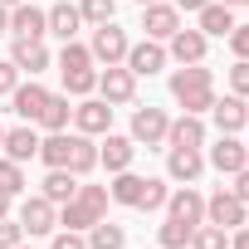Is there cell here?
<instances>
[{
  "label": "cell",
  "mask_w": 249,
  "mask_h": 249,
  "mask_svg": "<svg viewBox=\"0 0 249 249\" xmlns=\"http://www.w3.org/2000/svg\"><path fill=\"white\" fill-rule=\"evenodd\" d=\"M171 98H176L186 112L205 117L210 103H215V73H210L205 64H181V69L171 73Z\"/></svg>",
  "instance_id": "1"
},
{
  "label": "cell",
  "mask_w": 249,
  "mask_h": 249,
  "mask_svg": "<svg viewBox=\"0 0 249 249\" xmlns=\"http://www.w3.org/2000/svg\"><path fill=\"white\" fill-rule=\"evenodd\" d=\"M98 220H107V186H83V181H78L73 200L59 205V225L83 234V230H93Z\"/></svg>",
  "instance_id": "2"
},
{
  "label": "cell",
  "mask_w": 249,
  "mask_h": 249,
  "mask_svg": "<svg viewBox=\"0 0 249 249\" xmlns=\"http://www.w3.org/2000/svg\"><path fill=\"white\" fill-rule=\"evenodd\" d=\"M127 49H132V39H127V30H122V25H93V44H88V54H93V64H122V59H127Z\"/></svg>",
  "instance_id": "3"
},
{
  "label": "cell",
  "mask_w": 249,
  "mask_h": 249,
  "mask_svg": "<svg viewBox=\"0 0 249 249\" xmlns=\"http://www.w3.org/2000/svg\"><path fill=\"white\" fill-rule=\"evenodd\" d=\"M244 215H249V205H244L230 186H220V191L205 200V220H210V225H220V230H239V225H244Z\"/></svg>",
  "instance_id": "4"
},
{
  "label": "cell",
  "mask_w": 249,
  "mask_h": 249,
  "mask_svg": "<svg viewBox=\"0 0 249 249\" xmlns=\"http://www.w3.org/2000/svg\"><path fill=\"white\" fill-rule=\"evenodd\" d=\"M15 220H20V230H25V234H54V225H59V205H54V200H44V196H25Z\"/></svg>",
  "instance_id": "5"
},
{
  "label": "cell",
  "mask_w": 249,
  "mask_h": 249,
  "mask_svg": "<svg viewBox=\"0 0 249 249\" xmlns=\"http://www.w3.org/2000/svg\"><path fill=\"white\" fill-rule=\"evenodd\" d=\"M98 98H103V103H132V98H137V73H132L127 64H107V69L98 73Z\"/></svg>",
  "instance_id": "6"
},
{
  "label": "cell",
  "mask_w": 249,
  "mask_h": 249,
  "mask_svg": "<svg viewBox=\"0 0 249 249\" xmlns=\"http://www.w3.org/2000/svg\"><path fill=\"white\" fill-rule=\"evenodd\" d=\"M205 161H210L220 176H234V171H244V166H249V147H244L234 132H220V142L210 147V157H205Z\"/></svg>",
  "instance_id": "7"
},
{
  "label": "cell",
  "mask_w": 249,
  "mask_h": 249,
  "mask_svg": "<svg viewBox=\"0 0 249 249\" xmlns=\"http://www.w3.org/2000/svg\"><path fill=\"white\" fill-rule=\"evenodd\" d=\"M73 127H78L83 137L112 132V103H103V98H83V103H73Z\"/></svg>",
  "instance_id": "8"
},
{
  "label": "cell",
  "mask_w": 249,
  "mask_h": 249,
  "mask_svg": "<svg viewBox=\"0 0 249 249\" xmlns=\"http://www.w3.org/2000/svg\"><path fill=\"white\" fill-rule=\"evenodd\" d=\"M166 127H171V117L161 107H137L132 112V142L137 147H161L166 142Z\"/></svg>",
  "instance_id": "9"
},
{
  "label": "cell",
  "mask_w": 249,
  "mask_h": 249,
  "mask_svg": "<svg viewBox=\"0 0 249 249\" xmlns=\"http://www.w3.org/2000/svg\"><path fill=\"white\" fill-rule=\"evenodd\" d=\"M142 30H147V39L166 44V39L181 30V10L166 5V0H157V5H142Z\"/></svg>",
  "instance_id": "10"
},
{
  "label": "cell",
  "mask_w": 249,
  "mask_h": 249,
  "mask_svg": "<svg viewBox=\"0 0 249 249\" xmlns=\"http://www.w3.org/2000/svg\"><path fill=\"white\" fill-rule=\"evenodd\" d=\"M10 35L15 39H44L49 35V15L39 10V5H10Z\"/></svg>",
  "instance_id": "11"
},
{
  "label": "cell",
  "mask_w": 249,
  "mask_h": 249,
  "mask_svg": "<svg viewBox=\"0 0 249 249\" xmlns=\"http://www.w3.org/2000/svg\"><path fill=\"white\" fill-rule=\"evenodd\" d=\"M200 171H205V157H200V147H166V176H171V181L191 186Z\"/></svg>",
  "instance_id": "12"
},
{
  "label": "cell",
  "mask_w": 249,
  "mask_h": 249,
  "mask_svg": "<svg viewBox=\"0 0 249 249\" xmlns=\"http://www.w3.org/2000/svg\"><path fill=\"white\" fill-rule=\"evenodd\" d=\"M166 215L196 230V225L205 220V196H200V191H191V186H181V191H171V196H166Z\"/></svg>",
  "instance_id": "13"
},
{
  "label": "cell",
  "mask_w": 249,
  "mask_h": 249,
  "mask_svg": "<svg viewBox=\"0 0 249 249\" xmlns=\"http://www.w3.org/2000/svg\"><path fill=\"white\" fill-rule=\"evenodd\" d=\"M122 64H127L137 78H152V73H161V69H166V49H161L157 39H142V44H132V49H127V59H122Z\"/></svg>",
  "instance_id": "14"
},
{
  "label": "cell",
  "mask_w": 249,
  "mask_h": 249,
  "mask_svg": "<svg viewBox=\"0 0 249 249\" xmlns=\"http://www.w3.org/2000/svg\"><path fill=\"white\" fill-rule=\"evenodd\" d=\"M166 44H171L166 54H171L176 64H205V49H210V39H205L200 30H176Z\"/></svg>",
  "instance_id": "15"
},
{
  "label": "cell",
  "mask_w": 249,
  "mask_h": 249,
  "mask_svg": "<svg viewBox=\"0 0 249 249\" xmlns=\"http://www.w3.org/2000/svg\"><path fill=\"white\" fill-rule=\"evenodd\" d=\"M10 103H15V117H20V122H39V112H44V103H49V88H39L35 78H30V83H15Z\"/></svg>",
  "instance_id": "16"
},
{
  "label": "cell",
  "mask_w": 249,
  "mask_h": 249,
  "mask_svg": "<svg viewBox=\"0 0 249 249\" xmlns=\"http://www.w3.org/2000/svg\"><path fill=\"white\" fill-rule=\"evenodd\" d=\"M0 152H5L10 161H20V166H25L30 157H39V132L30 127V122H20V127H10V132H5V142H0Z\"/></svg>",
  "instance_id": "17"
},
{
  "label": "cell",
  "mask_w": 249,
  "mask_h": 249,
  "mask_svg": "<svg viewBox=\"0 0 249 249\" xmlns=\"http://www.w3.org/2000/svg\"><path fill=\"white\" fill-rule=\"evenodd\" d=\"M196 15H200V25H196V30H200L205 39H230V30H234V10H230V5L210 0V5H200Z\"/></svg>",
  "instance_id": "18"
},
{
  "label": "cell",
  "mask_w": 249,
  "mask_h": 249,
  "mask_svg": "<svg viewBox=\"0 0 249 249\" xmlns=\"http://www.w3.org/2000/svg\"><path fill=\"white\" fill-rule=\"evenodd\" d=\"M10 64L20 69V73H44L49 69V49H44V39H15V49H10Z\"/></svg>",
  "instance_id": "19"
},
{
  "label": "cell",
  "mask_w": 249,
  "mask_h": 249,
  "mask_svg": "<svg viewBox=\"0 0 249 249\" xmlns=\"http://www.w3.org/2000/svg\"><path fill=\"white\" fill-rule=\"evenodd\" d=\"M166 147H205V117L181 112L171 127H166Z\"/></svg>",
  "instance_id": "20"
},
{
  "label": "cell",
  "mask_w": 249,
  "mask_h": 249,
  "mask_svg": "<svg viewBox=\"0 0 249 249\" xmlns=\"http://www.w3.org/2000/svg\"><path fill=\"white\" fill-rule=\"evenodd\" d=\"M132 157H137V142L132 137H117V132H107V142L98 147V166H107V171H127Z\"/></svg>",
  "instance_id": "21"
},
{
  "label": "cell",
  "mask_w": 249,
  "mask_h": 249,
  "mask_svg": "<svg viewBox=\"0 0 249 249\" xmlns=\"http://www.w3.org/2000/svg\"><path fill=\"white\" fill-rule=\"evenodd\" d=\"M210 117H215L220 132H239L244 122H249V107H244V98L230 93V98H215V103H210Z\"/></svg>",
  "instance_id": "22"
},
{
  "label": "cell",
  "mask_w": 249,
  "mask_h": 249,
  "mask_svg": "<svg viewBox=\"0 0 249 249\" xmlns=\"http://www.w3.org/2000/svg\"><path fill=\"white\" fill-rule=\"evenodd\" d=\"M73 191H78V176L69 171V166H49V176H44V200H54V205H69L73 200Z\"/></svg>",
  "instance_id": "23"
},
{
  "label": "cell",
  "mask_w": 249,
  "mask_h": 249,
  "mask_svg": "<svg viewBox=\"0 0 249 249\" xmlns=\"http://www.w3.org/2000/svg\"><path fill=\"white\" fill-rule=\"evenodd\" d=\"M69 122H73L69 93H49V103H44V112H39V127H44V132H69Z\"/></svg>",
  "instance_id": "24"
},
{
  "label": "cell",
  "mask_w": 249,
  "mask_h": 249,
  "mask_svg": "<svg viewBox=\"0 0 249 249\" xmlns=\"http://www.w3.org/2000/svg\"><path fill=\"white\" fill-rule=\"evenodd\" d=\"M49 15V35H59L64 44L78 35V25H83V15H78V5H69V0H59V5L54 10H44Z\"/></svg>",
  "instance_id": "25"
},
{
  "label": "cell",
  "mask_w": 249,
  "mask_h": 249,
  "mask_svg": "<svg viewBox=\"0 0 249 249\" xmlns=\"http://www.w3.org/2000/svg\"><path fill=\"white\" fill-rule=\"evenodd\" d=\"M69 157H73V132H49V137H39V161H44V166H69Z\"/></svg>",
  "instance_id": "26"
},
{
  "label": "cell",
  "mask_w": 249,
  "mask_h": 249,
  "mask_svg": "<svg viewBox=\"0 0 249 249\" xmlns=\"http://www.w3.org/2000/svg\"><path fill=\"white\" fill-rule=\"evenodd\" d=\"M142 181H147V176H132V166H127V171H112V186H107V200H117V205H132V210H137V196H142Z\"/></svg>",
  "instance_id": "27"
},
{
  "label": "cell",
  "mask_w": 249,
  "mask_h": 249,
  "mask_svg": "<svg viewBox=\"0 0 249 249\" xmlns=\"http://www.w3.org/2000/svg\"><path fill=\"white\" fill-rule=\"evenodd\" d=\"M83 239H88V249H122V244H127L122 225H112V220H98L93 230H83Z\"/></svg>",
  "instance_id": "28"
},
{
  "label": "cell",
  "mask_w": 249,
  "mask_h": 249,
  "mask_svg": "<svg viewBox=\"0 0 249 249\" xmlns=\"http://www.w3.org/2000/svg\"><path fill=\"white\" fill-rule=\"evenodd\" d=\"M98 166V147H93V137H83V132H73V157H69V171L83 181L88 171Z\"/></svg>",
  "instance_id": "29"
},
{
  "label": "cell",
  "mask_w": 249,
  "mask_h": 249,
  "mask_svg": "<svg viewBox=\"0 0 249 249\" xmlns=\"http://www.w3.org/2000/svg\"><path fill=\"white\" fill-rule=\"evenodd\" d=\"M191 249H230V230H220V225L200 220V225L191 230Z\"/></svg>",
  "instance_id": "30"
},
{
  "label": "cell",
  "mask_w": 249,
  "mask_h": 249,
  "mask_svg": "<svg viewBox=\"0 0 249 249\" xmlns=\"http://www.w3.org/2000/svg\"><path fill=\"white\" fill-rule=\"evenodd\" d=\"M166 196H171L166 181L161 176H147L142 181V196H137V210H166Z\"/></svg>",
  "instance_id": "31"
},
{
  "label": "cell",
  "mask_w": 249,
  "mask_h": 249,
  "mask_svg": "<svg viewBox=\"0 0 249 249\" xmlns=\"http://www.w3.org/2000/svg\"><path fill=\"white\" fill-rule=\"evenodd\" d=\"M69 69H93V54H88V44L69 39V44L59 49V73H69Z\"/></svg>",
  "instance_id": "32"
},
{
  "label": "cell",
  "mask_w": 249,
  "mask_h": 249,
  "mask_svg": "<svg viewBox=\"0 0 249 249\" xmlns=\"http://www.w3.org/2000/svg\"><path fill=\"white\" fill-rule=\"evenodd\" d=\"M93 88H98V69H69V73H64V93L88 98Z\"/></svg>",
  "instance_id": "33"
},
{
  "label": "cell",
  "mask_w": 249,
  "mask_h": 249,
  "mask_svg": "<svg viewBox=\"0 0 249 249\" xmlns=\"http://www.w3.org/2000/svg\"><path fill=\"white\" fill-rule=\"evenodd\" d=\"M157 239H161V249H191V225H181V220L166 215V225L157 230Z\"/></svg>",
  "instance_id": "34"
},
{
  "label": "cell",
  "mask_w": 249,
  "mask_h": 249,
  "mask_svg": "<svg viewBox=\"0 0 249 249\" xmlns=\"http://www.w3.org/2000/svg\"><path fill=\"white\" fill-rule=\"evenodd\" d=\"M0 191H5V196H20L25 191V166L10 161V157H0Z\"/></svg>",
  "instance_id": "35"
},
{
  "label": "cell",
  "mask_w": 249,
  "mask_h": 249,
  "mask_svg": "<svg viewBox=\"0 0 249 249\" xmlns=\"http://www.w3.org/2000/svg\"><path fill=\"white\" fill-rule=\"evenodd\" d=\"M78 15H83L88 25H107V20L117 15V0H83V5H78Z\"/></svg>",
  "instance_id": "36"
},
{
  "label": "cell",
  "mask_w": 249,
  "mask_h": 249,
  "mask_svg": "<svg viewBox=\"0 0 249 249\" xmlns=\"http://www.w3.org/2000/svg\"><path fill=\"white\" fill-rule=\"evenodd\" d=\"M230 93H234V98H249V59H234V69H230Z\"/></svg>",
  "instance_id": "37"
},
{
  "label": "cell",
  "mask_w": 249,
  "mask_h": 249,
  "mask_svg": "<svg viewBox=\"0 0 249 249\" xmlns=\"http://www.w3.org/2000/svg\"><path fill=\"white\" fill-rule=\"evenodd\" d=\"M20 239H25V230H20V220H10V215H5V220H0V249H15Z\"/></svg>",
  "instance_id": "38"
},
{
  "label": "cell",
  "mask_w": 249,
  "mask_h": 249,
  "mask_svg": "<svg viewBox=\"0 0 249 249\" xmlns=\"http://www.w3.org/2000/svg\"><path fill=\"white\" fill-rule=\"evenodd\" d=\"M15 83H20V69H15L10 59H0V98H10V93H15Z\"/></svg>",
  "instance_id": "39"
},
{
  "label": "cell",
  "mask_w": 249,
  "mask_h": 249,
  "mask_svg": "<svg viewBox=\"0 0 249 249\" xmlns=\"http://www.w3.org/2000/svg\"><path fill=\"white\" fill-rule=\"evenodd\" d=\"M230 49H234V59H249V25L230 30Z\"/></svg>",
  "instance_id": "40"
},
{
  "label": "cell",
  "mask_w": 249,
  "mask_h": 249,
  "mask_svg": "<svg viewBox=\"0 0 249 249\" xmlns=\"http://www.w3.org/2000/svg\"><path fill=\"white\" fill-rule=\"evenodd\" d=\"M54 249H88V239H83L78 230H59V234H54Z\"/></svg>",
  "instance_id": "41"
},
{
  "label": "cell",
  "mask_w": 249,
  "mask_h": 249,
  "mask_svg": "<svg viewBox=\"0 0 249 249\" xmlns=\"http://www.w3.org/2000/svg\"><path fill=\"white\" fill-rule=\"evenodd\" d=\"M230 191H234V196L249 205V166H244V171H234V186H230Z\"/></svg>",
  "instance_id": "42"
},
{
  "label": "cell",
  "mask_w": 249,
  "mask_h": 249,
  "mask_svg": "<svg viewBox=\"0 0 249 249\" xmlns=\"http://www.w3.org/2000/svg\"><path fill=\"white\" fill-rule=\"evenodd\" d=\"M230 249H249V225H239V230H234V239H230Z\"/></svg>",
  "instance_id": "43"
},
{
  "label": "cell",
  "mask_w": 249,
  "mask_h": 249,
  "mask_svg": "<svg viewBox=\"0 0 249 249\" xmlns=\"http://www.w3.org/2000/svg\"><path fill=\"white\" fill-rule=\"evenodd\" d=\"M176 10H200V5H210V0H171Z\"/></svg>",
  "instance_id": "44"
},
{
  "label": "cell",
  "mask_w": 249,
  "mask_h": 249,
  "mask_svg": "<svg viewBox=\"0 0 249 249\" xmlns=\"http://www.w3.org/2000/svg\"><path fill=\"white\" fill-rule=\"evenodd\" d=\"M10 200H15V196H5V191H0V220L10 215Z\"/></svg>",
  "instance_id": "45"
},
{
  "label": "cell",
  "mask_w": 249,
  "mask_h": 249,
  "mask_svg": "<svg viewBox=\"0 0 249 249\" xmlns=\"http://www.w3.org/2000/svg\"><path fill=\"white\" fill-rule=\"evenodd\" d=\"M0 35H10V10L0 5Z\"/></svg>",
  "instance_id": "46"
},
{
  "label": "cell",
  "mask_w": 249,
  "mask_h": 249,
  "mask_svg": "<svg viewBox=\"0 0 249 249\" xmlns=\"http://www.w3.org/2000/svg\"><path fill=\"white\" fill-rule=\"evenodd\" d=\"M220 5H230V10H234V5H244V0H220Z\"/></svg>",
  "instance_id": "47"
},
{
  "label": "cell",
  "mask_w": 249,
  "mask_h": 249,
  "mask_svg": "<svg viewBox=\"0 0 249 249\" xmlns=\"http://www.w3.org/2000/svg\"><path fill=\"white\" fill-rule=\"evenodd\" d=\"M0 5H5V10H10V5H20V0H0Z\"/></svg>",
  "instance_id": "48"
},
{
  "label": "cell",
  "mask_w": 249,
  "mask_h": 249,
  "mask_svg": "<svg viewBox=\"0 0 249 249\" xmlns=\"http://www.w3.org/2000/svg\"><path fill=\"white\" fill-rule=\"evenodd\" d=\"M137 5H157V0H137Z\"/></svg>",
  "instance_id": "49"
},
{
  "label": "cell",
  "mask_w": 249,
  "mask_h": 249,
  "mask_svg": "<svg viewBox=\"0 0 249 249\" xmlns=\"http://www.w3.org/2000/svg\"><path fill=\"white\" fill-rule=\"evenodd\" d=\"M0 142H5V127H0Z\"/></svg>",
  "instance_id": "50"
},
{
  "label": "cell",
  "mask_w": 249,
  "mask_h": 249,
  "mask_svg": "<svg viewBox=\"0 0 249 249\" xmlns=\"http://www.w3.org/2000/svg\"><path fill=\"white\" fill-rule=\"evenodd\" d=\"M244 5H249V0H244Z\"/></svg>",
  "instance_id": "51"
},
{
  "label": "cell",
  "mask_w": 249,
  "mask_h": 249,
  "mask_svg": "<svg viewBox=\"0 0 249 249\" xmlns=\"http://www.w3.org/2000/svg\"><path fill=\"white\" fill-rule=\"evenodd\" d=\"M15 249H20V244H15Z\"/></svg>",
  "instance_id": "52"
}]
</instances>
